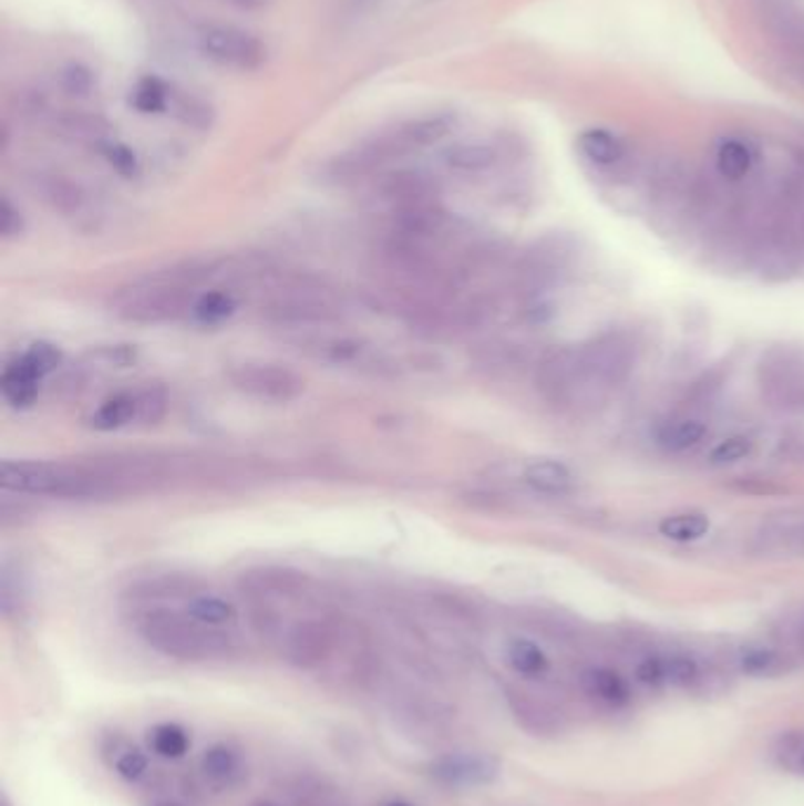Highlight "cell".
Wrapping results in <instances>:
<instances>
[{"label":"cell","instance_id":"37","mask_svg":"<svg viewBox=\"0 0 804 806\" xmlns=\"http://www.w3.org/2000/svg\"><path fill=\"white\" fill-rule=\"evenodd\" d=\"M385 806H413V804H409V802H390Z\"/></svg>","mask_w":804,"mask_h":806},{"label":"cell","instance_id":"26","mask_svg":"<svg viewBox=\"0 0 804 806\" xmlns=\"http://www.w3.org/2000/svg\"><path fill=\"white\" fill-rule=\"evenodd\" d=\"M171 102V90L156 76H146L137 81L131 95V104L142 114H161L168 108Z\"/></svg>","mask_w":804,"mask_h":806},{"label":"cell","instance_id":"20","mask_svg":"<svg viewBox=\"0 0 804 806\" xmlns=\"http://www.w3.org/2000/svg\"><path fill=\"white\" fill-rule=\"evenodd\" d=\"M710 519L703 512H678L668 515L658 524V534L672 542H697L708 536Z\"/></svg>","mask_w":804,"mask_h":806},{"label":"cell","instance_id":"3","mask_svg":"<svg viewBox=\"0 0 804 806\" xmlns=\"http://www.w3.org/2000/svg\"><path fill=\"white\" fill-rule=\"evenodd\" d=\"M236 392L262 403H290L305 392V380L279 363L244 361L229 371Z\"/></svg>","mask_w":804,"mask_h":806},{"label":"cell","instance_id":"1","mask_svg":"<svg viewBox=\"0 0 804 806\" xmlns=\"http://www.w3.org/2000/svg\"><path fill=\"white\" fill-rule=\"evenodd\" d=\"M135 626L146 647H152L161 655L175 658V661L204 663L215 661V658H227L234 651L231 639L223 630L204 626L187 611L144 603Z\"/></svg>","mask_w":804,"mask_h":806},{"label":"cell","instance_id":"13","mask_svg":"<svg viewBox=\"0 0 804 806\" xmlns=\"http://www.w3.org/2000/svg\"><path fill=\"white\" fill-rule=\"evenodd\" d=\"M580 682H583V689L588 691V695H592V699L607 703L611 707H623L632 699L628 682L611 668L585 670L583 676H580Z\"/></svg>","mask_w":804,"mask_h":806},{"label":"cell","instance_id":"35","mask_svg":"<svg viewBox=\"0 0 804 806\" xmlns=\"http://www.w3.org/2000/svg\"><path fill=\"white\" fill-rule=\"evenodd\" d=\"M0 231H3L6 238H12L22 231V217H20V210H17L10 198H3L0 200Z\"/></svg>","mask_w":804,"mask_h":806},{"label":"cell","instance_id":"17","mask_svg":"<svg viewBox=\"0 0 804 806\" xmlns=\"http://www.w3.org/2000/svg\"><path fill=\"white\" fill-rule=\"evenodd\" d=\"M578 149L595 166L611 168L623 158L626 146L614 133L605 131V127H590V131L580 133L578 137Z\"/></svg>","mask_w":804,"mask_h":806},{"label":"cell","instance_id":"31","mask_svg":"<svg viewBox=\"0 0 804 806\" xmlns=\"http://www.w3.org/2000/svg\"><path fill=\"white\" fill-rule=\"evenodd\" d=\"M751 453H753V438L745 436V434H734V436L722 438L720 444L712 446V451L708 455V463L712 467L736 465V463L745 461V457Z\"/></svg>","mask_w":804,"mask_h":806},{"label":"cell","instance_id":"2","mask_svg":"<svg viewBox=\"0 0 804 806\" xmlns=\"http://www.w3.org/2000/svg\"><path fill=\"white\" fill-rule=\"evenodd\" d=\"M340 314L336 292L312 277H284L265 292L262 319L274 326L315 328L338 321Z\"/></svg>","mask_w":804,"mask_h":806},{"label":"cell","instance_id":"19","mask_svg":"<svg viewBox=\"0 0 804 806\" xmlns=\"http://www.w3.org/2000/svg\"><path fill=\"white\" fill-rule=\"evenodd\" d=\"M146 743H150L152 753L163 760H182L189 753L192 736L185 726H179L175 722H163L150 728Z\"/></svg>","mask_w":804,"mask_h":806},{"label":"cell","instance_id":"32","mask_svg":"<svg viewBox=\"0 0 804 806\" xmlns=\"http://www.w3.org/2000/svg\"><path fill=\"white\" fill-rule=\"evenodd\" d=\"M100 152L106 158L109 166H112L116 173H121L123 177L137 175L140 163L131 146H125L121 142H100Z\"/></svg>","mask_w":804,"mask_h":806},{"label":"cell","instance_id":"10","mask_svg":"<svg viewBox=\"0 0 804 806\" xmlns=\"http://www.w3.org/2000/svg\"><path fill=\"white\" fill-rule=\"evenodd\" d=\"M0 484H3L6 490L58 498V490L62 484V465L6 461L3 467H0Z\"/></svg>","mask_w":804,"mask_h":806},{"label":"cell","instance_id":"18","mask_svg":"<svg viewBox=\"0 0 804 806\" xmlns=\"http://www.w3.org/2000/svg\"><path fill=\"white\" fill-rule=\"evenodd\" d=\"M236 309H239V296H236V288L217 286L213 290L200 292L192 309V314L198 323L217 326V323L227 321Z\"/></svg>","mask_w":804,"mask_h":806},{"label":"cell","instance_id":"14","mask_svg":"<svg viewBox=\"0 0 804 806\" xmlns=\"http://www.w3.org/2000/svg\"><path fill=\"white\" fill-rule=\"evenodd\" d=\"M200 772H204V776L213 785L231 787L244 776V764L234 747H229L225 743H217V745H210L204 753V757H200Z\"/></svg>","mask_w":804,"mask_h":806},{"label":"cell","instance_id":"34","mask_svg":"<svg viewBox=\"0 0 804 806\" xmlns=\"http://www.w3.org/2000/svg\"><path fill=\"white\" fill-rule=\"evenodd\" d=\"M62 85L69 95H85L93 85V76L83 66H69L62 76Z\"/></svg>","mask_w":804,"mask_h":806},{"label":"cell","instance_id":"27","mask_svg":"<svg viewBox=\"0 0 804 806\" xmlns=\"http://www.w3.org/2000/svg\"><path fill=\"white\" fill-rule=\"evenodd\" d=\"M41 192L52 208L62 213H73L83 206L85 194L79 185H73L71 179L64 177H45L41 182Z\"/></svg>","mask_w":804,"mask_h":806},{"label":"cell","instance_id":"7","mask_svg":"<svg viewBox=\"0 0 804 806\" xmlns=\"http://www.w3.org/2000/svg\"><path fill=\"white\" fill-rule=\"evenodd\" d=\"M198 48L208 60L244 71L258 69L265 62L262 43L252 33L234 27H213L204 31Z\"/></svg>","mask_w":804,"mask_h":806},{"label":"cell","instance_id":"11","mask_svg":"<svg viewBox=\"0 0 804 806\" xmlns=\"http://www.w3.org/2000/svg\"><path fill=\"white\" fill-rule=\"evenodd\" d=\"M585 380L588 378H585V373L580 369L578 352L561 350L543 363L540 375H538V388L550 401L564 403V401L574 399L578 384Z\"/></svg>","mask_w":804,"mask_h":806},{"label":"cell","instance_id":"22","mask_svg":"<svg viewBox=\"0 0 804 806\" xmlns=\"http://www.w3.org/2000/svg\"><path fill=\"white\" fill-rule=\"evenodd\" d=\"M507 663L522 676H543L550 670V661H547L545 651L532 639H512L507 644Z\"/></svg>","mask_w":804,"mask_h":806},{"label":"cell","instance_id":"38","mask_svg":"<svg viewBox=\"0 0 804 806\" xmlns=\"http://www.w3.org/2000/svg\"><path fill=\"white\" fill-rule=\"evenodd\" d=\"M158 806H179V804H173V802H166V804H158Z\"/></svg>","mask_w":804,"mask_h":806},{"label":"cell","instance_id":"39","mask_svg":"<svg viewBox=\"0 0 804 806\" xmlns=\"http://www.w3.org/2000/svg\"><path fill=\"white\" fill-rule=\"evenodd\" d=\"M802 766H804V755H802Z\"/></svg>","mask_w":804,"mask_h":806},{"label":"cell","instance_id":"28","mask_svg":"<svg viewBox=\"0 0 804 806\" xmlns=\"http://www.w3.org/2000/svg\"><path fill=\"white\" fill-rule=\"evenodd\" d=\"M701 682V665L693 655L687 653H674L663 655V686H682L689 689Z\"/></svg>","mask_w":804,"mask_h":806},{"label":"cell","instance_id":"4","mask_svg":"<svg viewBox=\"0 0 804 806\" xmlns=\"http://www.w3.org/2000/svg\"><path fill=\"white\" fill-rule=\"evenodd\" d=\"M168 411V396L163 388H140L106 399L93 415V427L102 432L131 425H156Z\"/></svg>","mask_w":804,"mask_h":806},{"label":"cell","instance_id":"25","mask_svg":"<svg viewBox=\"0 0 804 806\" xmlns=\"http://www.w3.org/2000/svg\"><path fill=\"white\" fill-rule=\"evenodd\" d=\"M444 161L458 173H482L496 163V149L488 144H458L444 154Z\"/></svg>","mask_w":804,"mask_h":806},{"label":"cell","instance_id":"8","mask_svg":"<svg viewBox=\"0 0 804 806\" xmlns=\"http://www.w3.org/2000/svg\"><path fill=\"white\" fill-rule=\"evenodd\" d=\"M578 359L585 378L597 384H620L635 365L632 347L620 335H607L590 342L578 352Z\"/></svg>","mask_w":804,"mask_h":806},{"label":"cell","instance_id":"24","mask_svg":"<svg viewBox=\"0 0 804 806\" xmlns=\"http://www.w3.org/2000/svg\"><path fill=\"white\" fill-rule=\"evenodd\" d=\"M715 161H718V170L726 179H743L748 173L753 170L755 154L745 142L731 137V140L720 142Z\"/></svg>","mask_w":804,"mask_h":806},{"label":"cell","instance_id":"15","mask_svg":"<svg viewBox=\"0 0 804 806\" xmlns=\"http://www.w3.org/2000/svg\"><path fill=\"white\" fill-rule=\"evenodd\" d=\"M708 434V427L699 417H674L658 427L656 442L668 453H684L697 448Z\"/></svg>","mask_w":804,"mask_h":806},{"label":"cell","instance_id":"29","mask_svg":"<svg viewBox=\"0 0 804 806\" xmlns=\"http://www.w3.org/2000/svg\"><path fill=\"white\" fill-rule=\"evenodd\" d=\"M739 668L741 672L751 674V676H770V674H776L781 670V663L783 658L776 649L772 647H745L741 653H739Z\"/></svg>","mask_w":804,"mask_h":806},{"label":"cell","instance_id":"36","mask_svg":"<svg viewBox=\"0 0 804 806\" xmlns=\"http://www.w3.org/2000/svg\"><path fill=\"white\" fill-rule=\"evenodd\" d=\"M791 641H793L795 651L800 655H804V609L793 620V626H791Z\"/></svg>","mask_w":804,"mask_h":806},{"label":"cell","instance_id":"30","mask_svg":"<svg viewBox=\"0 0 804 806\" xmlns=\"http://www.w3.org/2000/svg\"><path fill=\"white\" fill-rule=\"evenodd\" d=\"M112 766H114V772L127 783H137L150 774V760H146V755L140 747L127 745V743L114 745Z\"/></svg>","mask_w":804,"mask_h":806},{"label":"cell","instance_id":"12","mask_svg":"<svg viewBox=\"0 0 804 806\" xmlns=\"http://www.w3.org/2000/svg\"><path fill=\"white\" fill-rule=\"evenodd\" d=\"M380 194L385 200H390L392 208H406L418 204H430L436 200V185L434 179L425 173L418 170H399L385 177L380 185Z\"/></svg>","mask_w":804,"mask_h":806},{"label":"cell","instance_id":"6","mask_svg":"<svg viewBox=\"0 0 804 806\" xmlns=\"http://www.w3.org/2000/svg\"><path fill=\"white\" fill-rule=\"evenodd\" d=\"M60 352L48 342H35L29 352L17 356L6 365L3 378H0V390L12 406H31L35 394H39L41 380L58 369Z\"/></svg>","mask_w":804,"mask_h":806},{"label":"cell","instance_id":"9","mask_svg":"<svg viewBox=\"0 0 804 806\" xmlns=\"http://www.w3.org/2000/svg\"><path fill=\"white\" fill-rule=\"evenodd\" d=\"M501 762L486 753H451L427 764V776L446 787H482L498 778Z\"/></svg>","mask_w":804,"mask_h":806},{"label":"cell","instance_id":"23","mask_svg":"<svg viewBox=\"0 0 804 806\" xmlns=\"http://www.w3.org/2000/svg\"><path fill=\"white\" fill-rule=\"evenodd\" d=\"M451 123H453L451 116L420 118V121L401 125L396 135L409 146V152H413V149H418V146H430L442 137H446L451 131Z\"/></svg>","mask_w":804,"mask_h":806},{"label":"cell","instance_id":"21","mask_svg":"<svg viewBox=\"0 0 804 806\" xmlns=\"http://www.w3.org/2000/svg\"><path fill=\"white\" fill-rule=\"evenodd\" d=\"M185 611L194 620L204 622V626H208V628H217V630L231 626V622L236 620V609L231 607V603L215 595H189Z\"/></svg>","mask_w":804,"mask_h":806},{"label":"cell","instance_id":"33","mask_svg":"<svg viewBox=\"0 0 804 806\" xmlns=\"http://www.w3.org/2000/svg\"><path fill=\"white\" fill-rule=\"evenodd\" d=\"M512 707H515L517 712V720L532 731H547L550 728V714H547L540 705H536L534 701H526V699H519L515 701L512 699Z\"/></svg>","mask_w":804,"mask_h":806},{"label":"cell","instance_id":"16","mask_svg":"<svg viewBox=\"0 0 804 806\" xmlns=\"http://www.w3.org/2000/svg\"><path fill=\"white\" fill-rule=\"evenodd\" d=\"M524 482L543 496H564L574 488V474L564 463L536 461L524 469Z\"/></svg>","mask_w":804,"mask_h":806},{"label":"cell","instance_id":"5","mask_svg":"<svg viewBox=\"0 0 804 806\" xmlns=\"http://www.w3.org/2000/svg\"><path fill=\"white\" fill-rule=\"evenodd\" d=\"M300 350L319 363L352 369L361 373H388L392 365L375 344L350 335H309L300 340Z\"/></svg>","mask_w":804,"mask_h":806}]
</instances>
